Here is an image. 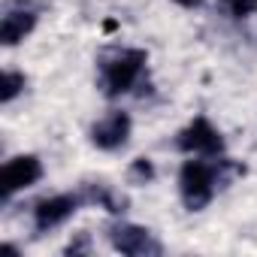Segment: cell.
Returning a JSON list of instances; mask_svg holds the SVG:
<instances>
[{"mask_svg":"<svg viewBox=\"0 0 257 257\" xmlns=\"http://www.w3.org/2000/svg\"><path fill=\"white\" fill-rule=\"evenodd\" d=\"M22 91H25V76L16 73V70H7V73H4V82H0V100H4V103H13Z\"/></svg>","mask_w":257,"mask_h":257,"instance_id":"cell-9","label":"cell"},{"mask_svg":"<svg viewBox=\"0 0 257 257\" xmlns=\"http://www.w3.org/2000/svg\"><path fill=\"white\" fill-rule=\"evenodd\" d=\"M227 4H230L233 16H251L257 10V0H227Z\"/></svg>","mask_w":257,"mask_h":257,"instance_id":"cell-11","label":"cell"},{"mask_svg":"<svg viewBox=\"0 0 257 257\" xmlns=\"http://www.w3.org/2000/svg\"><path fill=\"white\" fill-rule=\"evenodd\" d=\"M79 203H82V197H76V194H58V197L40 200L34 206V224H37V230H52V227L64 224L67 218L76 215Z\"/></svg>","mask_w":257,"mask_h":257,"instance_id":"cell-7","label":"cell"},{"mask_svg":"<svg viewBox=\"0 0 257 257\" xmlns=\"http://www.w3.org/2000/svg\"><path fill=\"white\" fill-rule=\"evenodd\" d=\"M109 242L115 251L131 254V257H146V254H161V242L152 236V230L137 227V224H115L109 227Z\"/></svg>","mask_w":257,"mask_h":257,"instance_id":"cell-6","label":"cell"},{"mask_svg":"<svg viewBox=\"0 0 257 257\" xmlns=\"http://www.w3.org/2000/svg\"><path fill=\"white\" fill-rule=\"evenodd\" d=\"M176 146L185 152V155H197V158H218L224 152V137L221 131L209 121V118H194L185 131L179 134Z\"/></svg>","mask_w":257,"mask_h":257,"instance_id":"cell-3","label":"cell"},{"mask_svg":"<svg viewBox=\"0 0 257 257\" xmlns=\"http://www.w3.org/2000/svg\"><path fill=\"white\" fill-rule=\"evenodd\" d=\"M146 64H149V52H143V49H121V52H115L109 61H103V70H100L103 94L106 97L131 94L140 85V79L146 73Z\"/></svg>","mask_w":257,"mask_h":257,"instance_id":"cell-2","label":"cell"},{"mask_svg":"<svg viewBox=\"0 0 257 257\" xmlns=\"http://www.w3.org/2000/svg\"><path fill=\"white\" fill-rule=\"evenodd\" d=\"M43 179V164L37 155H19L13 161L4 164V173H0V191L4 197H13L25 188H34Z\"/></svg>","mask_w":257,"mask_h":257,"instance_id":"cell-5","label":"cell"},{"mask_svg":"<svg viewBox=\"0 0 257 257\" xmlns=\"http://www.w3.org/2000/svg\"><path fill=\"white\" fill-rule=\"evenodd\" d=\"M173 4H179L185 10H197V7H203V0H173Z\"/></svg>","mask_w":257,"mask_h":257,"instance_id":"cell-12","label":"cell"},{"mask_svg":"<svg viewBox=\"0 0 257 257\" xmlns=\"http://www.w3.org/2000/svg\"><path fill=\"white\" fill-rule=\"evenodd\" d=\"M131 131H134L131 115L121 112V109H115V112H109V115H103L100 121L91 124V143L100 152H118V149L127 146Z\"/></svg>","mask_w":257,"mask_h":257,"instance_id":"cell-4","label":"cell"},{"mask_svg":"<svg viewBox=\"0 0 257 257\" xmlns=\"http://www.w3.org/2000/svg\"><path fill=\"white\" fill-rule=\"evenodd\" d=\"M127 176H131L134 185H149V182H155V164L149 158H137L131 164V170H127Z\"/></svg>","mask_w":257,"mask_h":257,"instance_id":"cell-10","label":"cell"},{"mask_svg":"<svg viewBox=\"0 0 257 257\" xmlns=\"http://www.w3.org/2000/svg\"><path fill=\"white\" fill-rule=\"evenodd\" d=\"M34 28H37V13L34 10H10L4 16V22H0V43H4V46H16Z\"/></svg>","mask_w":257,"mask_h":257,"instance_id":"cell-8","label":"cell"},{"mask_svg":"<svg viewBox=\"0 0 257 257\" xmlns=\"http://www.w3.org/2000/svg\"><path fill=\"white\" fill-rule=\"evenodd\" d=\"M221 170H224L221 161L197 158V155H191V161L182 164V170H179V194H182V203L188 206V212H203L212 203L218 185L224 182Z\"/></svg>","mask_w":257,"mask_h":257,"instance_id":"cell-1","label":"cell"}]
</instances>
